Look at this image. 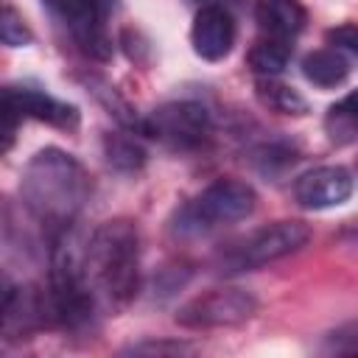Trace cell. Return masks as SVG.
Instances as JSON below:
<instances>
[{
    "label": "cell",
    "instance_id": "1",
    "mask_svg": "<svg viewBox=\"0 0 358 358\" xmlns=\"http://www.w3.org/2000/svg\"><path fill=\"white\" fill-rule=\"evenodd\" d=\"M92 196L90 171L67 151L48 145L36 151L20 173V199L25 210L53 235L73 227L78 213Z\"/></svg>",
    "mask_w": 358,
    "mask_h": 358
},
{
    "label": "cell",
    "instance_id": "2",
    "mask_svg": "<svg viewBox=\"0 0 358 358\" xmlns=\"http://www.w3.org/2000/svg\"><path fill=\"white\" fill-rule=\"evenodd\" d=\"M87 282L101 308H126L140 291V232L129 218L103 221L84 243Z\"/></svg>",
    "mask_w": 358,
    "mask_h": 358
},
{
    "label": "cell",
    "instance_id": "3",
    "mask_svg": "<svg viewBox=\"0 0 358 358\" xmlns=\"http://www.w3.org/2000/svg\"><path fill=\"white\" fill-rule=\"evenodd\" d=\"M257 193L249 182L243 179H215L210 182L196 199L185 201L176 210L173 218V232L176 235H204L210 229L238 224L255 213Z\"/></svg>",
    "mask_w": 358,
    "mask_h": 358
},
{
    "label": "cell",
    "instance_id": "4",
    "mask_svg": "<svg viewBox=\"0 0 358 358\" xmlns=\"http://www.w3.org/2000/svg\"><path fill=\"white\" fill-rule=\"evenodd\" d=\"M308 241H310V227L305 221H294V218L274 221L221 246L215 255V271L224 277L255 271L266 263H274L299 252Z\"/></svg>",
    "mask_w": 358,
    "mask_h": 358
},
{
    "label": "cell",
    "instance_id": "5",
    "mask_svg": "<svg viewBox=\"0 0 358 358\" xmlns=\"http://www.w3.org/2000/svg\"><path fill=\"white\" fill-rule=\"evenodd\" d=\"M140 134L173 151H196L213 137V117L199 101H168L143 117Z\"/></svg>",
    "mask_w": 358,
    "mask_h": 358
},
{
    "label": "cell",
    "instance_id": "6",
    "mask_svg": "<svg viewBox=\"0 0 358 358\" xmlns=\"http://www.w3.org/2000/svg\"><path fill=\"white\" fill-rule=\"evenodd\" d=\"M257 313V299L246 288H210L187 299L176 310V322L190 330H210V327H235L249 322Z\"/></svg>",
    "mask_w": 358,
    "mask_h": 358
},
{
    "label": "cell",
    "instance_id": "7",
    "mask_svg": "<svg viewBox=\"0 0 358 358\" xmlns=\"http://www.w3.org/2000/svg\"><path fill=\"white\" fill-rule=\"evenodd\" d=\"M50 17L67 31V36L95 62H106L112 56V39L106 34L103 8L95 0H42Z\"/></svg>",
    "mask_w": 358,
    "mask_h": 358
},
{
    "label": "cell",
    "instance_id": "8",
    "mask_svg": "<svg viewBox=\"0 0 358 358\" xmlns=\"http://www.w3.org/2000/svg\"><path fill=\"white\" fill-rule=\"evenodd\" d=\"M56 324L50 294L36 285H8L3 296V338L20 341L42 327Z\"/></svg>",
    "mask_w": 358,
    "mask_h": 358
},
{
    "label": "cell",
    "instance_id": "9",
    "mask_svg": "<svg viewBox=\"0 0 358 358\" xmlns=\"http://www.w3.org/2000/svg\"><path fill=\"white\" fill-rule=\"evenodd\" d=\"M3 103H8L20 117H31L48 126H56L62 131H76L81 123V112L78 106L59 101L53 95H48L39 87H28V84H8L3 90Z\"/></svg>",
    "mask_w": 358,
    "mask_h": 358
},
{
    "label": "cell",
    "instance_id": "10",
    "mask_svg": "<svg viewBox=\"0 0 358 358\" xmlns=\"http://www.w3.org/2000/svg\"><path fill=\"white\" fill-rule=\"evenodd\" d=\"M355 179L341 165H319L294 179V199L305 210L338 207L352 196Z\"/></svg>",
    "mask_w": 358,
    "mask_h": 358
},
{
    "label": "cell",
    "instance_id": "11",
    "mask_svg": "<svg viewBox=\"0 0 358 358\" xmlns=\"http://www.w3.org/2000/svg\"><path fill=\"white\" fill-rule=\"evenodd\" d=\"M235 34H238V28H235L232 14L218 3H207L193 17L190 45H193L196 56H201L204 62H221L229 56V50L235 45Z\"/></svg>",
    "mask_w": 358,
    "mask_h": 358
},
{
    "label": "cell",
    "instance_id": "12",
    "mask_svg": "<svg viewBox=\"0 0 358 358\" xmlns=\"http://www.w3.org/2000/svg\"><path fill=\"white\" fill-rule=\"evenodd\" d=\"M255 22L266 36L294 39L305 28L308 11L302 0H255Z\"/></svg>",
    "mask_w": 358,
    "mask_h": 358
},
{
    "label": "cell",
    "instance_id": "13",
    "mask_svg": "<svg viewBox=\"0 0 358 358\" xmlns=\"http://www.w3.org/2000/svg\"><path fill=\"white\" fill-rule=\"evenodd\" d=\"M322 126H324L327 140L338 148L358 143V87L327 106Z\"/></svg>",
    "mask_w": 358,
    "mask_h": 358
},
{
    "label": "cell",
    "instance_id": "14",
    "mask_svg": "<svg viewBox=\"0 0 358 358\" xmlns=\"http://www.w3.org/2000/svg\"><path fill=\"white\" fill-rule=\"evenodd\" d=\"M302 76L310 84L330 90V87H338L350 76V62L338 48H319L302 59Z\"/></svg>",
    "mask_w": 358,
    "mask_h": 358
},
{
    "label": "cell",
    "instance_id": "15",
    "mask_svg": "<svg viewBox=\"0 0 358 358\" xmlns=\"http://www.w3.org/2000/svg\"><path fill=\"white\" fill-rule=\"evenodd\" d=\"M291 56H294L291 39L260 34V39H255V45H252L249 53H246V64H249V70H252L257 78H260V76H280V73L288 67Z\"/></svg>",
    "mask_w": 358,
    "mask_h": 358
},
{
    "label": "cell",
    "instance_id": "16",
    "mask_svg": "<svg viewBox=\"0 0 358 358\" xmlns=\"http://www.w3.org/2000/svg\"><path fill=\"white\" fill-rule=\"evenodd\" d=\"M255 95H257V101H260L266 109H271V112H277V115L302 117V115L310 112L308 101H305L291 84H282V81H277L274 76H260V78L255 81Z\"/></svg>",
    "mask_w": 358,
    "mask_h": 358
},
{
    "label": "cell",
    "instance_id": "17",
    "mask_svg": "<svg viewBox=\"0 0 358 358\" xmlns=\"http://www.w3.org/2000/svg\"><path fill=\"white\" fill-rule=\"evenodd\" d=\"M87 87H90V92L95 95V101L123 126V129H129V131H134V134H140V129H143V117L131 109V103L109 84V81H103V78H98V76H90L87 78Z\"/></svg>",
    "mask_w": 358,
    "mask_h": 358
},
{
    "label": "cell",
    "instance_id": "18",
    "mask_svg": "<svg viewBox=\"0 0 358 358\" xmlns=\"http://www.w3.org/2000/svg\"><path fill=\"white\" fill-rule=\"evenodd\" d=\"M103 157L117 171H140L145 165V148L129 134H103Z\"/></svg>",
    "mask_w": 358,
    "mask_h": 358
},
{
    "label": "cell",
    "instance_id": "19",
    "mask_svg": "<svg viewBox=\"0 0 358 358\" xmlns=\"http://www.w3.org/2000/svg\"><path fill=\"white\" fill-rule=\"evenodd\" d=\"M296 148L294 145H288L285 140H274V143H263L257 151H255V165H257V171H263L266 176H271V173H280V171H285L288 165H294L296 162Z\"/></svg>",
    "mask_w": 358,
    "mask_h": 358
},
{
    "label": "cell",
    "instance_id": "20",
    "mask_svg": "<svg viewBox=\"0 0 358 358\" xmlns=\"http://www.w3.org/2000/svg\"><path fill=\"white\" fill-rule=\"evenodd\" d=\"M0 36H3V45L8 48H25L34 42V34L25 25L22 14L8 3L3 6V17H0Z\"/></svg>",
    "mask_w": 358,
    "mask_h": 358
},
{
    "label": "cell",
    "instance_id": "21",
    "mask_svg": "<svg viewBox=\"0 0 358 358\" xmlns=\"http://www.w3.org/2000/svg\"><path fill=\"white\" fill-rule=\"evenodd\" d=\"M327 45L338 48L344 53H352L358 59V22H341L327 31Z\"/></svg>",
    "mask_w": 358,
    "mask_h": 358
},
{
    "label": "cell",
    "instance_id": "22",
    "mask_svg": "<svg viewBox=\"0 0 358 358\" xmlns=\"http://www.w3.org/2000/svg\"><path fill=\"white\" fill-rule=\"evenodd\" d=\"M129 352H190L187 344H179V341H168V344H157V341H145V344H134Z\"/></svg>",
    "mask_w": 358,
    "mask_h": 358
},
{
    "label": "cell",
    "instance_id": "23",
    "mask_svg": "<svg viewBox=\"0 0 358 358\" xmlns=\"http://www.w3.org/2000/svg\"><path fill=\"white\" fill-rule=\"evenodd\" d=\"M101 8H103V14H112L115 11V6H117V0H95Z\"/></svg>",
    "mask_w": 358,
    "mask_h": 358
},
{
    "label": "cell",
    "instance_id": "24",
    "mask_svg": "<svg viewBox=\"0 0 358 358\" xmlns=\"http://www.w3.org/2000/svg\"><path fill=\"white\" fill-rule=\"evenodd\" d=\"M352 229H355V235H358V221H355V224H352Z\"/></svg>",
    "mask_w": 358,
    "mask_h": 358
}]
</instances>
